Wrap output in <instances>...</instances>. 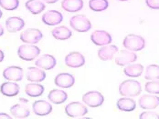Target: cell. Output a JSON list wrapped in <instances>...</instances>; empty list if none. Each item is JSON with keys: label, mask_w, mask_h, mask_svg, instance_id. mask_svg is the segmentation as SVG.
Segmentation results:
<instances>
[{"label": "cell", "mask_w": 159, "mask_h": 119, "mask_svg": "<svg viewBox=\"0 0 159 119\" xmlns=\"http://www.w3.org/2000/svg\"><path fill=\"white\" fill-rule=\"evenodd\" d=\"M117 52H118V47L116 45H102L98 51V57L102 61H107V60H111Z\"/></svg>", "instance_id": "18"}, {"label": "cell", "mask_w": 159, "mask_h": 119, "mask_svg": "<svg viewBox=\"0 0 159 119\" xmlns=\"http://www.w3.org/2000/svg\"><path fill=\"white\" fill-rule=\"evenodd\" d=\"M2 15H3V14H2V11H1V10H0V18H1V17H2Z\"/></svg>", "instance_id": "40"}, {"label": "cell", "mask_w": 159, "mask_h": 119, "mask_svg": "<svg viewBox=\"0 0 159 119\" xmlns=\"http://www.w3.org/2000/svg\"><path fill=\"white\" fill-rule=\"evenodd\" d=\"M0 118H4V119H10L11 117L7 115V114H0Z\"/></svg>", "instance_id": "35"}, {"label": "cell", "mask_w": 159, "mask_h": 119, "mask_svg": "<svg viewBox=\"0 0 159 119\" xmlns=\"http://www.w3.org/2000/svg\"><path fill=\"white\" fill-rule=\"evenodd\" d=\"M51 34H52L53 37L58 39V40H67V39L70 38L72 36L71 31L64 26L54 28L52 30Z\"/></svg>", "instance_id": "26"}, {"label": "cell", "mask_w": 159, "mask_h": 119, "mask_svg": "<svg viewBox=\"0 0 159 119\" xmlns=\"http://www.w3.org/2000/svg\"><path fill=\"white\" fill-rule=\"evenodd\" d=\"M136 104L135 101L128 98L126 96H125L124 98H121L117 101V108L120 111H124V112H132L135 109Z\"/></svg>", "instance_id": "25"}, {"label": "cell", "mask_w": 159, "mask_h": 119, "mask_svg": "<svg viewBox=\"0 0 159 119\" xmlns=\"http://www.w3.org/2000/svg\"><path fill=\"white\" fill-rule=\"evenodd\" d=\"M61 7L68 12H78L83 7L82 0H63Z\"/></svg>", "instance_id": "23"}, {"label": "cell", "mask_w": 159, "mask_h": 119, "mask_svg": "<svg viewBox=\"0 0 159 119\" xmlns=\"http://www.w3.org/2000/svg\"><path fill=\"white\" fill-rule=\"evenodd\" d=\"M82 101L90 107H98L103 104L104 97L101 93L97 91H91L83 95Z\"/></svg>", "instance_id": "6"}, {"label": "cell", "mask_w": 159, "mask_h": 119, "mask_svg": "<svg viewBox=\"0 0 159 119\" xmlns=\"http://www.w3.org/2000/svg\"><path fill=\"white\" fill-rule=\"evenodd\" d=\"M26 8L33 15H38L45 9V5L39 0H29L26 2Z\"/></svg>", "instance_id": "24"}, {"label": "cell", "mask_w": 159, "mask_h": 119, "mask_svg": "<svg viewBox=\"0 0 159 119\" xmlns=\"http://www.w3.org/2000/svg\"><path fill=\"white\" fill-rule=\"evenodd\" d=\"M65 112L70 118H80L88 113V109L80 102H72L66 105Z\"/></svg>", "instance_id": "4"}, {"label": "cell", "mask_w": 159, "mask_h": 119, "mask_svg": "<svg viewBox=\"0 0 159 119\" xmlns=\"http://www.w3.org/2000/svg\"><path fill=\"white\" fill-rule=\"evenodd\" d=\"M46 78V73L39 67H30L27 73V79L30 82L39 83L44 81Z\"/></svg>", "instance_id": "19"}, {"label": "cell", "mask_w": 159, "mask_h": 119, "mask_svg": "<svg viewBox=\"0 0 159 119\" xmlns=\"http://www.w3.org/2000/svg\"><path fill=\"white\" fill-rule=\"evenodd\" d=\"M43 37V35L41 31L36 28H30L24 31L21 36L20 39L22 42L27 43V44H36L39 43Z\"/></svg>", "instance_id": "7"}, {"label": "cell", "mask_w": 159, "mask_h": 119, "mask_svg": "<svg viewBox=\"0 0 159 119\" xmlns=\"http://www.w3.org/2000/svg\"><path fill=\"white\" fill-rule=\"evenodd\" d=\"M91 39L93 44L100 46L109 45L110 43H111V36L108 32L103 30L94 31L91 36Z\"/></svg>", "instance_id": "9"}, {"label": "cell", "mask_w": 159, "mask_h": 119, "mask_svg": "<svg viewBox=\"0 0 159 119\" xmlns=\"http://www.w3.org/2000/svg\"><path fill=\"white\" fill-rule=\"evenodd\" d=\"M55 85L61 88H70L75 83V78L72 74L68 73L59 74L55 77Z\"/></svg>", "instance_id": "14"}, {"label": "cell", "mask_w": 159, "mask_h": 119, "mask_svg": "<svg viewBox=\"0 0 159 119\" xmlns=\"http://www.w3.org/2000/svg\"><path fill=\"white\" fill-rule=\"evenodd\" d=\"M144 78L147 80H158L159 66L157 65H149L144 72Z\"/></svg>", "instance_id": "30"}, {"label": "cell", "mask_w": 159, "mask_h": 119, "mask_svg": "<svg viewBox=\"0 0 159 119\" xmlns=\"http://www.w3.org/2000/svg\"><path fill=\"white\" fill-rule=\"evenodd\" d=\"M41 1H43V2H46V3H48V4H53V3H56V2H58L59 0H41Z\"/></svg>", "instance_id": "36"}, {"label": "cell", "mask_w": 159, "mask_h": 119, "mask_svg": "<svg viewBox=\"0 0 159 119\" xmlns=\"http://www.w3.org/2000/svg\"><path fill=\"white\" fill-rule=\"evenodd\" d=\"M44 87L39 84H29L25 87V92L28 96L31 97H38L40 96L44 92Z\"/></svg>", "instance_id": "28"}, {"label": "cell", "mask_w": 159, "mask_h": 119, "mask_svg": "<svg viewBox=\"0 0 159 119\" xmlns=\"http://www.w3.org/2000/svg\"><path fill=\"white\" fill-rule=\"evenodd\" d=\"M139 105L143 109H155L159 105V97L154 95H143L139 99Z\"/></svg>", "instance_id": "15"}, {"label": "cell", "mask_w": 159, "mask_h": 119, "mask_svg": "<svg viewBox=\"0 0 159 119\" xmlns=\"http://www.w3.org/2000/svg\"><path fill=\"white\" fill-rule=\"evenodd\" d=\"M19 101H20V102H22V103H24V104H27V103L29 102L27 99H24V98H19Z\"/></svg>", "instance_id": "38"}, {"label": "cell", "mask_w": 159, "mask_h": 119, "mask_svg": "<svg viewBox=\"0 0 159 119\" xmlns=\"http://www.w3.org/2000/svg\"><path fill=\"white\" fill-rule=\"evenodd\" d=\"M48 100L53 104H63L68 98V95L66 92L60 89H53L49 92L48 96Z\"/></svg>", "instance_id": "22"}, {"label": "cell", "mask_w": 159, "mask_h": 119, "mask_svg": "<svg viewBox=\"0 0 159 119\" xmlns=\"http://www.w3.org/2000/svg\"><path fill=\"white\" fill-rule=\"evenodd\" d=\"M25 26V22L22 18L17 16H12L6 20V28L8 32L16 33L22 29Z\"/></svg>", "instance_id": "17"}, {"label": "cell", "mask_w": 159, "mask_h": 119, "mask_svg": "<svg viewBox=\"0 0 159 119\" xmlns=\"http://www.w3.org/2000/svg\"><path fill=\"white\" fill-rule=\"evenodd\" d=\"M89 6L93 11L101 12V11H104L108 8L109 3L107 0H90Z\"/></svg>", "instance_id": "29"}, {"label": "cell", "mask_w": 159, "mask_h": 119, "mask_svg": "<svg viewBox=\"0 0 159 119\" xmlns=\"http://www.w3.org/2000/svg\"><path fill=\"white\" fill-rule=\"evenodd\" d=\"M42 22L48 26H57L62 22L63 16L57 10H49L42 15Z\"/></svg>", "instance_id": "11"}, {"label": "cell", "mask_w": 159, "mask_h": 119, "mask_svg": "<svg viewBox=\"0 0 159 119\" xmlns=\"http://www.w3.org/2000/svg\"><path fill=\"white\" fill-rule=\"evenodd\" d=\"M3 34H4V28H3V27L0 25V36H3Z\"/></svg>", "instance_id": "39"}, {"label": "cell", "mask_w": 159, "mask_h": 119, "mask_svg": "<svg viewBox=\"0 0 159 119\" xmlns=\"http://www.w3.org/2000/svg\"><path fill=\"white\" fill-rule=\"evenodd\" d=\"M65 64L69 67L78 68L82 66L85 64L84 57L79 52H72L66 56L65 57Z\"/></svg>", "instance_id": "10"}, {"label": "cell", "mask_w": 159, "mask_h": 119, "mask_svg": "<svg viewBox=\"0 0 159 119\" xmlns=\"http://www.w3.org/2000/svg\"><path fill=\"white\" fill-rule=\"evenodd\" d=\"M0 92L3 96H9V97L16 96L19 93V87L17 84L14 83V81L6 82L1 85Z\"/></svg>", "instance_id": "20"}, {"label": "cell", "mask_w": 159, "mask_h": 119, "mask_svg": "<svg viewBox=\"0 0 159 119\" xmlns=\"http://www.w3.org/2000/svg\"><path fill=\"white\" fill-rule=\"evenodd\" d=\"M136 59H137V56L133 51H130L128 49L121 50L117 52V56L115 57V63L120 66H124L131 63H134V61H136Z\"/></svg>", "instance_id": "8"}, {"label": "cell", "mask_w": 159, "mask_h": 119, "mask_svg": "<svg viewBox=\"0 0 159 119\" xmlns=\"http://www.w3.org/2000/svg\"><path fill=\"white\" fill-rule=\"evenodd\" d=\"M40 54V50L38 46L33 44H26L20 45L17 49V55L22 60L32 61Z\"/></svg>", "instance_id": "2"}, {"label": "cell", "mask_w": 159, "mask_h": 119, "mask_svg": "<svg viewBox=\"0 0 159 119\" xmlns=\"http://www.w3.org/2000/svg\"><path fill=\"white\" fill-rule=\"evenodd\" d=\"M57 64L56 58L51 55H43L41 57L36 61L35 65L44 70H50L55 67Z\"/></svg>", "instance_id": "16"}, {"label": "cell", "mask_w": 159, "mask_h": 119, "mask_svg": "<svg viewBox=\"0 0 159 119\" xmlns=\"http://www.w3.org/2000/svg\"><path fill=\"white\" fill-rule=\"evenodd\" d=\"M141 84L136 80H125L119 87V93L123 96L134 97L141 94Z\"/></svg>", "instance_id": "1"}, {"label": "cell", "mask_w": 159, "mask_h": 119, "mask_svg": "<svg viewBox=\"0 0 159 119\" xmlns=\"http://www.w3.org/2000/svg\"><path fill=\"white\" fill-rule=\"evenodd\" d=\"M145 3L151 9H159V0H145Z\"/></svg>", "instance_id": "34"}, {"label": "cell", "mask_w": 159, "mask_h": 119, "mask_svg": "<svg viewBox=\"0 0 159 119\" xmlns=\"http://www.w3.org/2000/svg\"><path fill=\"white\" fill-rule=\"evenodd\" d=\"M3 76L8 81H21L23 78V69L19 66H8L3 71Z\"/></svg>", "instance_id": "12"}, {"label": "cell", "mask_w": 159, "mask_h": 119, "mask_svg": "<svg viewBox=\"0 0 159 119\" xmlns=\"http://www.w3.org/2000/svg\"><path fill=\"white\" fill-rule=\"evenodd\" d=\"M143 72V66L140 64H134V65H127L125 69L124 73L129 77H138Z\"/></svg>", "instance_id": "27"}, {"label": "cell", "mask_w": 159, "mask_h": 119, "mask_svg": "<svg viewBox=\"0 0 159 119\" xmlns=\"http://www.w3.org/2000/svg\"><path fill=\"white\" fill-rule=\"evenodd\" d=\"M19 6L18 0H0V6L6 10H15Z\"/></svg>", "instance_id": "31"}, {"label": "cell", "mask_w": 159, "mask_h": 119, "mask_svg": "<svg viewBox=\"0 0 159 119\" xmlns=\"http://www.w3.org/2000/svg\"><path fill=\"white\" fill-rule=\"evenodd\" d=\"M144 89L149 94H159V80H151L147 82Z\"/></svg>", "instance_id": "32"}, {"label": "cell", "mask_w": 159, "mask_h": 119, "mask_svg": "<svg viewBox=\"0 0 159 119\" xmlns=\"http://www.w3.org/2000/svg\"><path fill=\"white\" fill-rule=\"evenodd\" d=\"M140 119H159V116L155 113V112H151V111H147V112H143L140 115L139 117Z\"/></svg>", "instance_id": "33"}, {"label": "cell", "mask_w": 159, "mask_h": 119, "mask_svg": "<svg viewBox=\"0 0 159 119\" xmlns=\"http://www.w3.org/2000/svg\"><path fill=\"white\" fill-rule=\"evenodd\" d=\"M10 113L13 116L14 118L17 119H24L28 118L30 115V112L29 110V108L22 104H17L13 105L10 108Z\"/></svg>", "instance_id": "21"}, {"label": "cell", "mask_w": 159, "mask_h": 119, "mask_svg": "<svg viewBox=\"0 0 159 119\" xmlns=\"http://www.w3.org/2000/svg\"><path fill=\"white\" fill-rule=\"evenodd\" d=\"M123 45L126 49L134 52V51H140L143 49L145 46V41L140 36L128 35L125 37Z\"/></svg>", "instance_id": "3"}, {"label": "cell", "mask_w": 159, "mask_h": 119, "mask_svg": "<svg viewBox=\"0 0 159 119\" xmlns=\"http://www.w3.org/2000/svg\"><path fill=\"white\" fill-rule=\"evenodd\" d=\"M118 1H127V0H118Z\"/></svg>", "instance_id": "41"}, {"label": "cell", "mask_w": 159, "mask_h": 119, "mask_svg": "<svg viewBox=\"0 0 159 119\" xmlns=\"http://www.w3.org/2000/svg\"><path fill=\"white\" fill-rule=\"evenodd\" d=\"M32 108L34 113L39 117H45L52 111V106L47 101L44 100H38L35 101L32 104Z\"/></svg>", "instance_id": "13"}, {"label": "cell", "mask_w": 159, "mask_h": 119, "mask_svg": "<svg viewBox=\"0 0 159 119\" xmlns=\"http://www.w3.org/2000/svg\"><path fill=\"white\" fill-rule=\"evenodd\" d=\"M4 57H5L4 53H3V51H2V50H0V62H2V61L4 60Z\"/></svg>", "instance_id": "37"}, {"label": "cell", "mask_w": 159, "mask_h": 119, "mask_svg": "<svg viewBox=\"0 0 159 119\" xmlns=\"http://www.w3.org/2000/svg\"><path fill=\"white\" fill-rule=\"evenodd\" d=\"M70 27L77 32H87L92 28L91 21L85 15H75L70 20Z\"/></svg>", "instance_id": "5"}]
</instances>
